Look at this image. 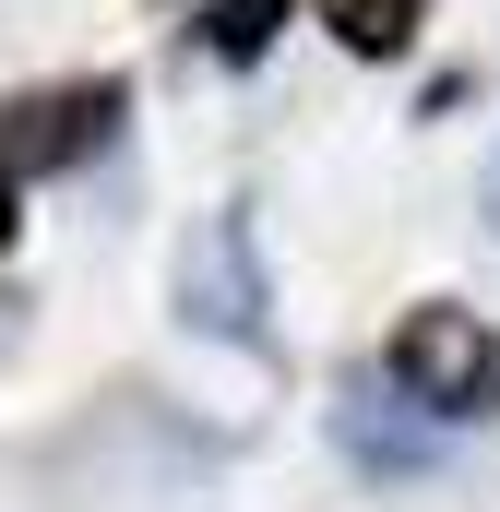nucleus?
<instances>
[{
  "mask_svg": "<svg viewBox=\"0 0 500 512\" xmlns=\"http://www.w3.org/2000/svg\"><path fill=\"white\" fill-rule=\"evenodd\" d=\"M322 24H334L358 60H405L417 24H429V0H322Z\"/></svg>",
  "mask_w": 500,
  "mask_h": 512,
  "instance_id": "nucleus-4",
  "label": "nucleus"
},
{
  "mask_svg": "<svg viewBox=\"0 0 500 512\" xmlns=\"http://www.w3.org/2000/svg\"><path fill=\"white\" fill-rule=\"evenodd\" d=\"M167 298H179V322L203 334V346H239V358H274V274H262V227H250V203H215L191 239H179V274H167Z\"/></svg>",
  "mask_w": 500,
  "mask_h": 512,
  "instance_id": "nucleus-2",
  "label": "nucleus"
},
{
  "mask_svg": "<svg viewBox=\"0 0 500 512\" xmlns=\"http://www.w3.org/2000/svg\"><path fill=\"white\" fill-rule=\"evenodd\" d=\"M381 382L405 393L417 417H441V429L500 417V322L453 310V298H417V310L393 322V346H381Z\"/></svg>",
  "mask_w": 500,
  "mask_h": 512,
  "instance_id": "nucleus-1",
  "label": "nucleus"
},
{
  "mask_svg": "<svg viewBox=\"0 0 500 512\" xmlns=\"http://www.w3.org/2000/svg\"><path fill=\"white\" fill-rule=\"evenodd\" d=\"M0 251H12V179H0Z\"/></svg>",
  "mask_w": 500,
  "mask_h": 512,
  "instance_id": "nucleus-6",
  "label": "nucleus"
},
{
  "mask_svg": "<svg viewBox=\"0 0 500 512\" xmlns=\"http://www.w3.org/2000/svg\"><path fill=\"white\" fill-rule=\"evenodd\" d=\"M286 12H298V0H215V12H203V60L250 72V60H262V48L286 36Z\"/></svg>",
  "mask_w": 500,
  "mask_h": 512,
  "instance_id": "nucleus-5",
  "label": "nucleus"
},
{
  "mask_svg": "<svg viewBox=\"0 0 500 512\" xmlns=\"http://www.w3.org/2000/svg\"><path fill=\"white\" fill-rule=\"evenodd\" d=\"M131 120V72H84V84H48V96H12L0 108V179H60L84 155H108Z\"/></svg>",
  "mask_w": 500,
  "mask_h": 512,
  "instance_id": "nucleus-3",
  "label": "nucleus"
}]
</instances>
